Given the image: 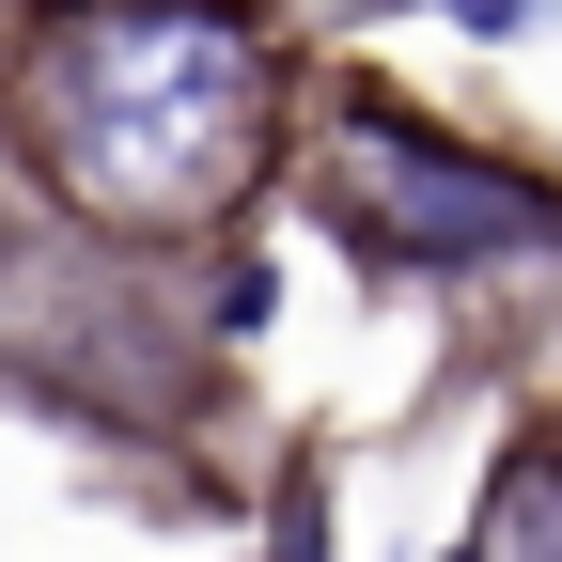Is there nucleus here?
Returning <instances> with one entry per match:
<instances>
[{
  "mask_svg": "<svg viewBox=\"0 0 562 562\" xmlns=\"http://www.w3.org/2000/svg\"><path fill=\"white\" fill-rule=\"evenodd\" d=\"M281 47L250 16H47L16 47V157L94 250H188L266 188Z\"/></svg>",
  "mask_w": 562,
  "mask_h": 562,
  "instance_id": "f257e3e1",
  "label": "nucleus"
},
{
  "mask_svg": "<svg viewBox=\"0 0 562 562\" xmlns=\"http://www.w3.org/2000/svg\"><path fill=\"white\" fill-rule=\"evenodd\" d=\"M313 188H328V220L375 235L391 266H531V250H562V188L531 157H484V140L422 125L391 94H344L328 110Z\"/></svg>",
  "mask_w": 562,
  "mask_h": 562,
  "instance_id": "f03ea898",
  "label": "nucleus"
},
{
  "mask_svg": "<svg viewBox=\"0 0 562 562\" xmlns=\"http://www.w3.org/2000/svg\"><path fill=\"white\" fill-rule=\"evenodd\" d=\"M469 562H562V422H531V438L501 453V501H484Z\"/></svg>",
  "mask_w": 562,
  "mask_h": 562,
  "instance_id": "7ed1b4c3",
  "label": "nucleus"
},
{
  "mask_svg": "<svg viewBox=\"0 0 562 562\" xmlns=\"http://www.w3.org/2000/svg\"><path fill=\"white\" fill-rule=\"evenodd\" d=\"M266 297H281V266H266V250H235L220 281H203V313H220V328H266Z\"/></svg>",
  "mask_w": 562,
  "mask_h": 562,
  "instance_id": "20e7f679",
  "label": "nucleus"
},
{
  "mask_svg": "<svg viewBox=\"0 0 562 562\" xmlns=\"http://www.w3.org/2000/svg\"><path fill=\"white\" fill-rule=\"evenodd\" d=\"M453 562H469V547H453Z\"/></svg>",
  "mask_w": 562,
  "mask_h": 562,
  "instance_id": "39448f33",
  "label": "nucleus"
}]
</instances>
